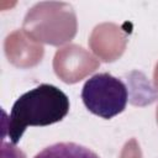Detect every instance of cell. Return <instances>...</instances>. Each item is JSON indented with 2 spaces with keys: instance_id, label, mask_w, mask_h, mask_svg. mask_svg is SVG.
Returning a JSON list of instances; mask_svg holds the SVG:
<instances>
[{
  "instance_id": "cell-1",
  "label": "cell",
  "mask_w": 158,
  "mask_h": 158,
  "mask_svg": "<svg viewBox=\"0 0 158 158\" xmlns=\"http://www.w3.org/2000/svg\"><path fill=\"white\" fill-rule=\"evenodd\" d=\"M67 94L53 84H40L20 95L14 102L4 135L17 144L28 126H49L62 121L69 112Z\"/></svg>"
},
{
  "instance_id": "cell-2",
  "label": "cell",
  "mask_w": 158,
  "mask_h": 158,
  "mask_svg": "<svg viewBox=\"0 0 158 158\" xmlns=\"http://www.w3.org/2000/svg\"><path fill=\"white\" fill-rule=\"evenodd\" d=\"M81 100L91 114L110 120L126 109L128 89L120 78L110 73H98L84 83Z\"/></svg>"
},
{
  "instance_id": "cell-3",
  "label": "cell",
  "mask_w": 158,
  "mask_h": 158,
  "mask_svg": "<svg viewBox=\"0 0 158 158\" xmlns=\"http://www.w3.org/2000/svg\"><path fill=\"white\" fill-rule=\"evenodd\" d=\"M33 158H100L90 148L75 142H57L38 152Z\"/></svg>"
}]
</instances>
